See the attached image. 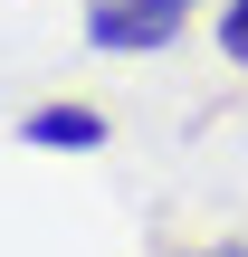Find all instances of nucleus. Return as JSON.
I'll return each mask as SVG.
<instances>
[{
	"label": "nucleus",
	"mask_w": 248,
	"mask_h": 257,
	"mask_svg": "<svg viewBox=\"0 0 248 257\" xmlns=\"http://www.w3.org/2000/svg\"><path fill=\"white\" fill-rule=\"evenodd\" d=\"M182 19H191V0H96L86 10V38L96 48H162Z\"/></svg>",
	"instance_id": "obj_1"
},
{
	"label": "nucleus",
	"mask_w": 248,
	"mask_h": 257,
	"mask_svg": "<svg viewBox=\"0 0 248 257\" xmlns=\"http://www.w3.org/2000/svg\"><path fill=\"white\" fill-rule=\"evenodd\" d=\"M19 143H38V153H96L105 143V114H86V105H38V114H19Z\"/></svg>",
	"instance_id": "obj_2"
},
{
	"label": "nucleus",
	"mask_w": 248,
	"mask_h": 257,
	"mask_svg": "<svg viewBox=\"0 0 248 257\" xmlns=\"http://www.w3.org/2000/svg\"><path fill=\"white\" fill-rule=\"evenodd\" d=\"M220 48L248 67V0H229V10H220Z\"/></svg>",
	"instance_id": "obj_3"
},
{
	"label": "nucleus",
	"mask_w": 248,
	"mask_h": 257,
	"mask_svg": "<svg viewBox=\"0 0 248 257\" xmlns=\"http://www.w3.org/2000/svg\"><path fill=\"white\" fill-rule=\"evenodd\" d=\"M201 257H248V248H201Z\"/></svg>",
	"instance_id": "obj_4"
}]
</instances>
